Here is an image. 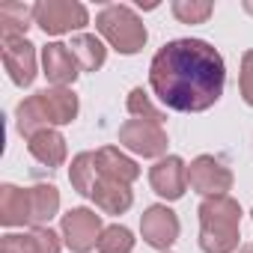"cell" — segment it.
Here are the masks:
<instances>
[{"instance_id": "d4e9b609", "label": "cell", "mask_w": 253, "mask_h": 253, "mask_svg": "<svg viewBox=\"0 0 253 253\" xmlns=\"http://www.w3.org/2000/svg\"><path fill=\"white\" fill-rule=\"evenodd\" d=\"M238 86H241V98L253 107V51H244V57H241V78H238Z\"/></svg>"}, {"instance_id": "7c38bea8", "label": "cell", "mask_w": 253, "mask_h": 253, "mask_svg": "<svg viewBox=\"0 0 253 253\" xmlns=\"http://www.w3.org/2000/svg\"><path fill=\"white\" fill-rule=\"evenodd\" d=\"M42 69H45V78H48L54 86H69V84H75V78L81 75L78 57H75L72 48L63 45V42H51L48 48H42Z\"/></svg>"}, {"instance_id": "9c48e42d", "label": "cell", "mask_w": 253, "mask_h": 253, "mask_svg": "<svg viewBox=\"0 0 253 253\" xmlns=\"http://www.w3.org/2000/svg\"><path fill=\"white\" fill-rule=\"evenodd\" d=\"M0 48H3V66H6L12 84L30 86L36 81V48L24 36H18V39H0Z\"/></svg>"}, {"instance_id": "5b68a950", "label": "cell", "mask_w": 253, "mask_h": 253, "mask_svg": "<svg viewBox=\"0 0 253 253\" xmlns=\"http://www.w3.org/2000/svg\"><path fill=\"white\" fill-rule=\"evenodd\" d=\"M86 21H89L86 6L75 3V0H42V3H36V24L51 36L81 30Z\"/></svg>"}, {"instance_id": "30bf717a", "label": "cell", "mask_w": 253, "mask_h": 253, "mask_svg": "<svg viewBox=\"0 0 253 253\" xmlns=\"http://www.w3.org/2000/svg\"><path fill=\"white\" fill-rule=\"evenodd\" d=\"M149 182H152V191L164 200H179L188 188V167L179 155H167V158H158L155 167L149 170Z\"/></svg>"}, {"instance_id": "e0dca14e", "label": "cell", "mask_w": 253, "mask_h": 253, "mask_svg": "<svg viewBox=\"0 0 253 253\" xmlns=\"http://www.w3.org/2000/svg\"><path fill=\"white\" fill-rule=\"evenodd\" d=\"M27 149L45 167H63L66 164V140H63V134L57 128H45V131L33 134L27 140Z\"/></svg>"}, {"instance_id": "9a60e30c", "label": "cell", "mask_w": 253, "mask_h": 253, "mask_svg": "<svg viewBox=\"0 0 253 253\" xmlns=\"http://www.w3.org/2000/svg\"><path fill=\"white\" fill-rule=\"evenodd\" d=\"M95 164H98V176L104 179H116L122 185H131L137 176H140V167L128 158V155H122L116 146H104L95 152Z\"/></svg>"}, {"instance_id": "52a82bcc", "label": "cell", "mask_w": 253, "mask_h": 253, "mask_svg": "<svg viewBox=\"0 0 253 253\" xmlns=\"http://www.w3.org/2000/svg\"><path fill=\"white\" fill-rule=\"evenodd\" d=\"M119 143L125 149H131L134 155L143 158H161L167 152V131L158 122H146V119H128L119 128Z\"/></svg>"}, {"instance_id": "ac0fdd59", "label": "cell", "mask_w": 253, "mask_h": 253, "mask_svg": "<svg viewBox=\"0 0 253 253\" xmlns=\"http://www.w3.org/2000/svg\"><path fill=\"white\" fill-rule=\"evenodd\" d=\"M36 21V3H3L0 6V39H18Z\"/></svg>"}, {"instance_id": "277c9868", "label": "cell", "mask_w": 253, "mask_h": 253, "mask_svg": "<svg viewBox=\"0 0 253 253\" xmlns=\"http://www.w3.org/2000/svg\"><path fill=\"white\" fill-rule=\"evenodd\" d=\"M95 27L110 42V48H116L119 54H137L146 45V24L134 15V9L122 6V3L104 6L95 18Z\"/></svg>"}, {"instance_id": "603a6c76", "label": "cell", "mask_w": 253, "mask_h": 253, "mask_svg": "<svg viewBox=\"0 0 253 253\" xmlns=\"http://www.w3.org/2000/svg\"><path fill=\"white\" fill-rule=\"evenodd\" d=\"M211 12H214L211 0H176L173 3V15L182 24H203Z\"/></svg>"}, {"instance_id": "ffe728a7", "label": "cell", "mask_w": 253, "mask_h": 253, "mask_svg": "<svg viewBox=\"0 0 253 253\" xmlns=\"http://www.w3.org/2000/svg\"><path fill=\"white\" fill-rule=\"evenodd\" d=\"M69 48H72V54L78 57V63H81L84 72H98V69L104 66V60H107V48H104L101 39H95L92 33L75 36Z\"/></svg>"}, {"instance_id": "7402d4cb", "label": "cell", "mask_w": 253, "mask_h": 253, "mask_svg": "<svg viewBox=\"0 0 253 253\" xmlns=\"http://www.w3.org/2000/svg\"><path fill=\"white\" fill-rule=\"evenodd\" d=\"M134 250V235L128 226H104L101 238H98V253H131Z\"/></svg>"}, {"instance_id": "44dd1931", "label": "cell", "mask_w": 253, "mask_h": 253, "mask_svg": "<svg viewBox=\"0 0 253 253\" xmlns=\"http://www.w3.org/2000/svg\"><path fill=\"white\" fill-rule=\"evenodd\" d=\"M98 179V164H95V152H81L72 167H69V182L81 197H92V185Z\"/></svg>"}, {"instance_id": "8992f818", "label": "cell", "mask_w": 253, "mask_h": 253, "mask_svg": "<svg viewBox=\"0 0 253 253\" xmlns=\"http://www.w3.org/2000/svg\"><path fill=\"white\" fill-rule=\"evenodd\" d=\"M60 229H63V238H66V247L72 253H89L92 247H98V238H101V214H95L92 209H72L63 214L60 220Z\"/></svg>"}, {"instance_id": "8fae6325", "label": "cell", "mask_w": 253, "mask_h": 253, "mask_svg": "<svg viewBox=\"0 0 253 253\" xmlns=\"http://www.w3.org/2000/svg\"><path fill=\"white\" fill-rule=\"evenodd\" d=\"M140 232H143L146 244H152L158 250H167L179 238V217L167 206H149L140 217Z\"/></svg>"}, {"instance_id": "d6986e66", "label": "cell", "mask_w": 253, "mask_h": 253, "mask_svg": "<svg viewBox=\"0 0 253 253\" xmlns=\"http://www.w3.org/2000/svg\"><path fill=\"white\" fill-rule=\"evenodd\" d=\"M60 211V191L54 185H33L30 188V223L45 226Z\"/></svg>"}, {"instance_id": "3957f363", "label": "cell", "mask_w": 253, "mask_h": 253, "mask_svg": "<svg viewBox=\"0 0 253 253\" xmlns=\"http://www.w3.org/2000/svg\"><path fill=\"white\" fill-rule=\"evenodd\" d=\"M241 232V209L232 197H209L200 203V247L206 253H235Z\"/></svg>"}, {"instance_id": "484cf974", "label": "cell", "mask_w": 253, "mask_h": 253, "mask_svg": "<svg viewBox=\"0 0 253 253\" xmlns=\"http://www.w3.org/2000/svg\"><path fill=\"white\" fill-rule=\"evenodd\" d=\"M244 9H247V12L253 15V0H244Z\"/></svg>"}, {"instance_id": "7a4b0ae2", "label": "cell", "mask_w": 253, "mask_h": 253, "mask_svg": "<svg viewBox=\"0 0 253 253\" xmlns=\"http://www.w3.org/2000/svg\"><path fill=\"white\" fill-rule=\"evenodd\" d=\"M18 116V131L30 140L33 134L54 128V125H69L78 116V95L66 86L42 89L30 98H24L15 110Z\"/></svg>"}, {"instance_id": "ba28073f", "label": "cell", "mask_w": 253, "mask_h": 253, "mask_svg": "<svg viewBox=\"0 0 253 253\" xmlns=\"http://www.w3.org/2000/svg\"><path fill=\"white\" fill-rule=\"evenodd\" d=\"M188 185L197 194H203L206 200L209 197H226V191L232 188V170L214 155H200L188 167Z\"/></svg>"}, {"instance_id": "2e32d148", "label": "cell", "mask_w": 253, "mask_h": 253, "mask_svg": "<svg viewBox=\"0 0 253 253\" xmlns=\"http://www.w3.org/2000/svg\"><path fill=\"white\" fill-rule=\"evenodd\" d=\"M0 223L3 226H24L30 223V188L3 185L0 188Z\"/></svg>"}, {"instance_id": "4316f807", "label": "cell", "mask_w": 253, "mask_h": 253, "mask_svg": "<svg viewBox=\"0 0 253 253\" xmlns=\"http://www.w3.org/2000/svg\"><path fill=\"white\" fill-rule=\"evenodd\" d=\"M238 253H253V247H247V250H238Z\"/></svg>"}, {"instance_id": "6da1fadb", "label": "cell", "mask_w": 253, "mask_h": 253, "mask_svg": "<svg viewBox=\"0 0 253 253\" xmlns=\"http://www.w3.org/2000/svg\"><path fill=\"white\" fill-rule=\"evenodd\" d=\"M149 84L170 110L200 113L223 95L226 66L209 42L173 39L152 57Z\"/></svg>"}, {"instance_id": "4fadbf2b", "label": "cell", "mask_w": 253, "mask_h": 253, "mask_svg": "<svg viewBox=\"0 0 253 253\" xmlns=\"http://www.w3.org/2000/svg\"><path fill=\"white\" fill-rule=\"evenodd\" d=\"M0 253H60V235L48 226H33L24 235L9 232L0 241Z\"/></svg>"}, {"instance_id": "5bb4252c", "label": "cell", "mask_w": 253, "mask_h": 253, "mask_svg": "<svg viewBox=\"0 0 253 253\" xmlns=\"http://www.w3.org/2000/svg\"><path fill=\"white\" fill-rule=\"evenodd\" d=\"M95 206L104 211V214H122V211H128L131 203H134V194H131V185H122L116 179H104L98 176L95 185H92V197Z\"/></svg>"}, {"instance_id": "cb8c5ba5", "label": "cell", "mask_w": 253, "mask_h": 253, "mask_svg": "<svg viewBox=\"0 0 253 253\" xmlns=\"http://www.w3.org/2000/svg\"><path fill=\"white\" fill-rule=\"evenodd\" d=\"M128 113L134 116V119H146V122H158V125H164V113L152 104V98L140 89V86H134L131 92H128Z\"/></svg>"}]
</instances>
